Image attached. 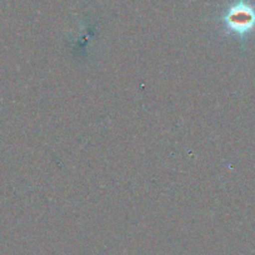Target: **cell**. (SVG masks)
Segmentation results:
<instances>
[{"label": "cell", "instance_id": "cell-1", "mask_svg": "<svg viewBox=\"0 0 255 255\" xmlns=\"http://www.w3.org/2000/svg\"><path fill=\"white\" fill-rule=\"evenodd\" d=\"M229 23L235 30L244 33L253 28L255 23V14L250 8L244 5L237 6L229 14Z\"/></svg>", "mask_w": 255, "mask_h": 255}]
</instances>
